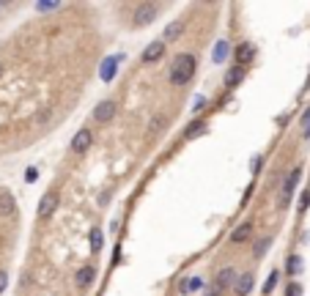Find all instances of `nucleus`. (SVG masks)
<instances>
[{
  "instance_id": "19",
  "label": "nucleus",
  "mask_w": 310,
  "mask_h": 296,
  "mask_svg": "<svg viewBox=\"0 0 310 296\" xmlns=\"http://www.w3.org/2000/svg\"><path fill=\"white\" fill-rule=\"evenodd\" d=\"M203 132H206V124H203V121H195V124H190V126H187L184 137H187V140H192L195 135H203Z\"/></svg>"
},
{
  "instance_id": "13",
  "label": "nucleus",
  "mask_w": 310,
  "mask_h": 296,
  "mask_svg": "<svg viewBox=\"0 0 310 296\" xmlns=\"http://www.w3.org/2000/svg\"><path fill=\"white\" fill-rule=\"evenodd\" d=\"M250 236H253V222H241V225L236 228L234 233H231V241H236V244H241V241H247Z\"/></svg>"
},
{
  "instance_id": "9",
  "label": "nucleus",
  "mask_w": 310,
  "mask_h": 296,
  "mask_svg": "<svg viewBox=\"0 0 310 296\" xmlns=\"http://www.w3.org/2000/svg\"><path fill=\"white\" fill-rule=\"evenodd\" d=\"M162 55H165V42H151L143 49V63H157Z\"/></svg>"
},
{
  "instance_id": "6",
  "label": "nucleus",
  "mask_w": 310,
  "mask_h": 296,
  "mask_svg": "<svg viewBox=\"0 0 310 296\" xmlns=\"http://www.w3.org/2000/svg\"><path fill=\"white\" fill-rule=\"evenodd\" d=\"M58 203H61V198H58L55 192H47L42 198V203H39V217H44V220H47V217H52V214H55V208H58Z\"/></svg>"
},
{
  "instance_id": "3",
  "label": "nucleus",
  "mask_w": 310,
  "mask_h": 296,
  "mask_svg": "<svg viewBox=\"0 0 310 296\" xmlns=\"http://www.w3.org/2000/svg\"><path fill=\"white\" fill-rule=\"evenodd\" d=\"M154 17H157V6H154V3H140V6L135 8V28L151 25Z\"/></svg>"
},
{
  "instance_id": "11",
  "label": "nucleus",
  "mask_w": 310,
  "mask_h": 296,
  "mask_svg": "<svg viewBox=\"0 0 310 296\" xmlns=\"http://www.w3.org/2000/svg\"><path fill=\"white\" fill-rule=\"evenodd\" d=\"M228 55H231V44L225 42V39H220V42L214 44V52H212V61L214 63H225Z\"/></svg>"
},
{
  "instance_id": "14",
  "label": "nucleus",
  "mask_w": 310,
  "mask_h": 296,
  "mask_svg": "<svg viewBox=\"0 0 310 296\" xmlns=\"http://www.w3.org/2000/svg\"><path fill=\"white\" fill-rule=\"evenodd\" d=\"M96 277V272H94V266H83V269H77V274H74V282L80 285V288H85L91 280Z\"/></svg>"
},
{
  "instance_id": "12",
  "label": "nucleus",
  "mask_w": 310,
  "mask_h": 296,
  "mask_svg": "<svg viewBox=\"0 0 310 296\" xmlns=\"http://www.w3.org/2000/svg\"><path fill=\"white\" fill-rule=\"evenodd\" d=\"M253 274H241V277H236V285H234V291H236V296H247L250 291H253Z\"/></svg>"
},
{
  "instance_id": "18",
  "label": "nucleus",
  "mask_w": 310,
  "mask_h": 296,
  "mask_svg": "<svg viewBox=\"0 0 310 296\" xmlns=\"http://www.w3.org/2000/svg\"><path fill=\"white\" fill-rule=\"evenodd\" d=\"M203 288V280L200 277H190V280H184V285H181V291L184 294H195V291Z\"/></svg>"
},
{
  "instance_id": "31",
  "label": "nucleus",
  "mask_w": 310,
  "mask_h": 296,
  "mask_svg": "<svg viewBox=\"0 0 310 296\" xmlns=\"http://www.w3.org/2000/svg\"><path fill=\"white\" fill-rule=\"evenodd\" d=\"M261 162H263L261 157H253V165H250V167H253V173H258V170H261Z\"/></svg>"
},
{
  "instance_id": "26",
  "label": "nucleus",
  "mask_w": 310,
  "mask_h": 296,
  "mask_svg": "<svg viewBox=\"0 0 310 296\" xmlns=\"http://www.w3.org/2000/svg\"><path fill=\"white\" fill-rule=\"evenodd\" d=\"M36 179H39V170H36V167H28V170H25V181H28V184H33Z\"/></svg>"
},
{
  "instance_id": "32",
  "label": "nucleus",
  "mask_w": 310,
  "mask_h": 296,
  "mask_svg": "<svg viewBox=\"0 0 310 296\" xmlns=\"http://www.w3.org/2000/svg\"><path fill=\"white\" fill-rule=\"evenodd\" d=\"M220 294H222V291L217 288V285H212V288H209V294H206V296H220Z\"/></svg>"
},
{
  "instance_id": "4",
  "label": "nucleus",
  "mask_w": 310,
  "mask_h": 296,
  "mask_svg": "<svg viewBox=\"0 0 310 296\" xmlns=\"http://www.w3.org/2000/svg\"><path fill=\"white\" fill-rule=\"evenodd\" d=\"M91 143H94V135H91V129H80L74 135V140H72V151H74V154H85L91 148Z\"/></svg>"
},
{
  "instance_id": "27",
  "label": "nucleus",
  "mask_w": 310,
  "mask_h": 296,
  "mask_svg": "<svg viewBox=\"0 0 310 296\" xmlns=\"http://www.w3.org/2000/svg\"><path fill=\"white\" fill-rule=\"evenodd\" d=\"M203 104H206V99H203V96H195V99H192V110H195V113L203 110Z\"/></svg>"
},
{
  "instance_id": "33",
  "label": "nucleus",
  "mask_w": 310,
  "mask_h": 296,
  "mask_svg": "<svg viewBox=\"0 0 310 296\" xmlns=\"http://www.w3.org/2000/svg\"><path fill=\"white\" fill-rule=\"evenodd\" d=\"M0 71H3V69H0Z\"/></svg>"
},
{
  "instance_id": "5",
  "label": "nucleus",
  "mask_w": 310,
  "mask_h": 296,
  "mask_svg": "<svg viewBox=\"0 0 310 296\" xmlns=\"http://www.w3.org/2000/svg\"><path fill=\"white\" fill-rule=\"evenodd\" d=\"M113 115H116V102H99L96 110H94L96 124H107V121H113Z\"/></svg>"
},
{
  "instance_id": "20",
  "label": "nucleus",
  "mask_w": 310,
  "mask_h": 296,
  "mask_svg": "<svg viewBox=\"0 0 310 296\" xmlns=\"http://www.w3.org/2000/svg\"><path fill=\"white\" fill-rule=\"evenodd\" d=\"M253 55H255L253 44H241V47H239V63H250V61H253Z\"/></svg>"
},
{
  "instance_id": "24",
  "label": "nucleus",
  "mask_w": 310,
  "mask_h": 296,
  "mask_svg": "<svg viewBox=\"0 0 310 296\" xmlns=\"http://www.w3.org/2000/svg\"><path fill=\"white\" fill-rule=\"evenodd\" d=\"M286 296H302V285H299V282H291L288 288H286Z\"/></svg>"
},
{
  "instance_id": "1",
  "label": "nucleus",
  "mask_w": 310,
  "mask_h": 296,
  "mask_svg": "<svg viewBox=\"0 0 310 296\" xmlns=\"http://www.w3.org/2000/svg\"><path fill=\"white\" fill-rule=\"evenodd\" d=\"M195 66H198L195 55H190V52H184V55H176V61H173V69H170V83L173 85H187L190 80H192V74H195Z\"/></svg>"
},
{
  "instance_id": "8",
  "label": "nucleus",
  "mask_w": 310,
  "mask_h": 296,
  "mask_svg": "<svg viewBox=\"0 0 310 296\" xmlns=\"http://www.w3.org/2000/svg\"><path fill=\"white\" fill-rule=\"evenodd\" d=\"M214 285L220 291H228V288H234L236 285V272L231 266H225V269H220V274H217V280H214Z\"/></svg>"
},
{
  "instance_id": "29",
  "label": "nucleus",
  "mask_w": 310,
  "mask_h": 296,
  "mask_svg": "<svg viewBox=\"0 0 310 296\" xmlns=\"http://www.w3.org/2000/svg\"><path fill=\"white\" fill-rule=\"evenodd\" d=\"M308 206H310V189H308V192H302V200H299V208H302V211Z\"/></svg>"
},
{
  "instance_id": "15",
  "label": "nucleus",
  "mask_w": 310,
  "mask_h": 296,
  "mask_svg": "<svg viewBox=\"0 0 310 296\" xmlns=\"http://www.w3.org/2000/svg\"><path fill=\"white\" fill-rule=\"evenodd\" d=\"M244 80V69L241 66H234V69H228V74H225V85L228 88H236V85Z\"/></svg>"
},
{
  "instance_id": "30",
  "label": "nucleus",
  "mask_w": 310,
  "mask_h": 296,
  "mask_svg": "<svg viewBox=\"0 0 310 296\" xmlns=\"http://www.w3.org/2000/svg\"><path fill=\"white\" fill-rule=\"evenodd\" d=\"M6 285H8V274L3 272V269H0V294L6 291Z\"/></svg>"
},
{
  "instance_id": "10",
  "label": "nucleus",
  "mask_w": 310,
  "mask_h": 296,
  "mask_svg": "<svg viewBox=\"0 0 310 296\" xmlns=\"http://www.w3.org/2000/svg\"><path fill=\"white\" fill-rule=\"evenodd\" d=\"M17 214V203H14V195L8 192H0V217H14Z\"/></svg>"
},
{
  "instance_id": "25",
  "label": "nucleus",
  "mask_w": 310,
  "mask_h": 296,
  "mask_svg": "<svg viewBox=\"0 0 310 296\" xmlns=\"http://www.w3.org/2000/svg\"><path fill=\"white\" fill-rule=\"evenodd\" d=\"M61 8V3H36V11H55Z\"/></svg>"
},
{
  "instance_id": "2",
  "label": "nucleus",
  "mask_w": 310,
  "mask_h": 296,
  "mask_svg": "<svg viewBox=\"0 0 310 296\" xmlns=\"http://www.w3.org/2000/svg\"><path fill=\"white\" fill-rule=\"evenodd\" d=\"M299 176H302V167H294V170L288 173V179L283 181V189H280V208H286V206H288L291 195H294L296 184H299Z\"/></svg>"
},
{
  "instance_id": "21",
  "label": "nucleus",
  "mask_w": 310,
  "mask_h": 296,
  "mask_svg": "<svg viewBox=\"0 0 310 296\" xmlns=\"http://www.w3.org/2000/svg\"><path fill=\"white\" fill-rule=\"evenodd\" d=\"M286 269H288L291 277L299 274V272H302V258H299V255H291V258H288V266H286Z\"/></svg>"
},
{
  "instance_id": "22",
  "label": "nucleus",
  "mask_w": 310,
  "mask_h": 296,
  "mask_svg": "<svg viewBox=\"0 0 310 296\" xmlns=\"http://www.w3.org/2000/svg\"><path fill=\"white\" fill-rule=\"evenodd\" d=\"M102 230H99V228H94V230H91V250H94V252H99V250H102Z\"/></svg>"
},
{
  "instance_id": "16",
  "label": "nucleus",
  "mask_w": 310,
  "mask_h": 296,
  "mask_svg": "<svg viewBox=\"0 0 310 296\" xmlns=\"http://www.w3.org/2000/svg\"><path fill=\"white\" fill-rule=\"evenodd\" d=\"M181 30H184V22H181V20L170 22V25L165 28V39H162V42H176V39L181 36Z\"/></svg>"
},
{
  "instance_id": "28",
  "label": "nucleus",
  "mask_w": 310,
  "mask_h": 296,
  "mask_svg": "<svg viewBox=\"0 0 310 296\" xmlns=\"http://www.w3.org/2000/svg\"><path fill=\"white\" fill-rule=\"evenodd\" d=\"M302 124H305V137H310V107H308V113H305Z\"/></svg>"
},
{
  "instance_id": "23",
  "label": "nucleus",
  "mask_w": 310,
  "mask_h": 296,
  "mask_svg": "<svg viewBox=\"0 0 310 296\" xmlns=\"http://www.w3.org/2000/svg\"><path fill=\"white\" fill-rule=\"evenodd\" d=\"M275 285H277V272H272V274H269V280H266V285H263V294H272V291H275Z\"/></svg>"
},
{
  "instance_id": "17",
  "label": "nucleus",
  "mask_w": 310,
  "mask_h": 296,
  "mask_svg": "<svg viewBox=\"0 0 310 296\" xmlns=\"http://www.w3.org/2000/svg\"><path fill=\"white\" fill-rule=\"evenodd\" d=\"M269 247H272V239H269V236H263V239H258V241H255V247H253V255H255V258H263Z\"/></svg>"
},
{
  "instance_id": "7",
  "label": "nucleus",
  "mask_w": 310,
  "mask_h": 296,
  "mask_svg": "<svg viewBox=\"0 0 310 296\" xmlns=\"http://www.w3.org/2000/svg\"><path fill=\"white\" fill-rule=\"evenodd\" d=\"M118 61H121V58H104L102 61V69H99V77H102L104 83H113V80H116V74H118Z\"/></svg>"
}]
</instances>
